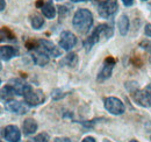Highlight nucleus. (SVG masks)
<instances>
[{"label":"nucleus","mask_w":151,"mask_h":142,"mask_svg":"<svg viewBox=\"0 0 151 142\" xmlns=\"http://www.w3.org/2000/svg\"><path fill=\"white\" fill-rule=\"evenodd\" d=\"M24 101L28 106H37L44 101V94L41 90H34L30 85L28 86L27 91L23 94Z\"/></svg>","instance_id":"nucleus-4"},{"label":"nucleus","mask_w":151,"mask_h":142,"mask_svg":"<svg viewBox=\"0 0 151 142\" xmlns=\"http://www.w3.org/2000/svg\"><path fill=\"white\" fill-rule=\"evenodd\" d=\"M144 34H145L147 36H149V37H151V25H150V23L145 25V28H144Z\"/></svg>","instance_id":"nucleus-23"},{"label":"nucleus","mask_w":151,"mask_h":142,"mask_svg":"<svg viewBox=\"0 0 151 142\" xmlns=\"http://www.w3.org/2000/svg\"><path fill=\"white\" fill-rule=\"evenodd\" d=\"M32 58H33L34 63L40 65V67H44L49 62V55H47L41 48L40 49L36 48L32 51Z\"/></svg>","instance_id":"nucleus-12"},{"label":"nucleus","mask_w":151,"mask_h":142,"mask_svg":"<svg viewBox=\"0 0 151 142\" xmlns=\"http://www.w3.org/2000/svg\"><path fill=\"white\" fill-rule=\"evenodd\" d=\"M129 142H138V141H136V140H132V141H129Z\"/></svg>","instance_id":"nucleus-30"},{"label":"nucleus","mask_w":151,"mask_h":142,"mask_svg":"<svg viewBox=\"0 0 151 142\" xmlns=\"http://www.w3.org/2000/svg\"><path fill=\"white\" fill-rule=\"evenodd\" d=\"M122 2H123L124 6L129 7V6H132V4H134V0H122Z\"/></svg>","instance_id":"nucleus-24"},{"label":"nucleus","mask_w":151,"mask_h":142,"mask_svg":"<svg viewBox=\"0 0 151 142\" xmlns=\"http://www.w3.org/2000/svg\"><path fill=\"white\" fill-rule=\"evenodd\" d=\"M37 124L34 119H26L23 121L22 128H23V133L24 135H32L37 130Z\"/></svg>","instance_id":"nucleus-15"},{"label":"nucleus","mask_w":151,"mask_h":142,"mask_svg":"<svg viewBox=\"0 0 151 142\" xmlns=\"http://www.w3.org/2000/svg\"><path fill=\"white\" fill-rule=\"evenodd\" d=\"M30 23H32L34 29H41L43 27V25H44V19L42 18L41 15H38V14H34L30 19Z\"/></svg>","instance_id":"nucleus-20"},{"label":"nucleus","mask_w":151,"mask_h":142,"mask_svg":"<svg viewBox=\"0 0 151 142\" xmlns=\"http://www.w3.org/2000/svg\"><path fill=\"white\" fill-rule=\"evenodd\" d=\"M145 91H147V93L149 94V97L151 98V84H149V85L145 88Z\"/></svg>","instance_id":"nucleus-26"},{"label":"nucleus","mask_w":151,"mask_h":142,"mask_svg":"<svg viewBox=\"0 0 151 142\" xmlns=\"http://www.w3.org/2000/svg\"><path fill=\"white\" fill-rule=\"evenodd\" d=\"M112 34H113V30H112V28H111L108 25H105V23L99 25L98 27L94 28V30L92 32V34L90 35V37L84 42V46H85L86 50L88 51V50L92 48L93 44L98 43V42L100 41V37H101V36H105V37L109 38V37L112 36Z\"/></svg>","instance_id":"nucleus-2"},{"label":"nucleus","mask_w":151,"mask_h":142,"mask_svg":"<svg viewBox=\"0 0 151 142\" xmlns=\"http://www.w3.org/2000/svg\"><path fill=\"white\" fill-rule=\"evenodd\" d=\"M119 9L117 0H104L98 6V13L101 18L108 19L114 15Z\"/></svg>","instance_id":"nucleus-3"},{"label":"nucleus","mask_w":151,"mask_h":142,"mask_svg":"<svg viewBox=\"0 0 151 142\" xmlns=\"http://www.w3.org/2000/svg\"><path fill=\"white\" fill-rule=\"evenodd\" d=\"M81 142H96L95 141V139L94 138H92V136H88V138H85L84 140Z\"/></svg>","instance_id":"nucleus-25"},{"label":"nucleus","mask_w":151,"mask_h":142,"mask_svg":"<svg viewBox=\"0 0 151 142\" xmlns=\"http://www.w3.org/2000/svg\"><path fill=\"white\" fill-rule=\"evenodd\" d=\"M105 108L114 115H121L126 109L124 104L115 97H108L105 99Z\"/></svg>","instance_id":"nucleus-5"},{"label":"nucleus","mask_w":151,"mask_h":142,"mask_svg":"<svg viewBox=\"0 0 151 142\" xmlns=\"http://www.w3.org/2000/svg\"><path fill=\"white\" fill-rule=\"evenodd\" d=\"M17 55H18V49H15L12 46H2L0 48V56L2 61H9Z\"/></svg>","instance_id":"nucleus-14"},{"label":"nucleus","mask_w":151,"mask_h":142,"mask_svg":"<svg viewBox=\"0 0 151 142\" xmlns=\"http://www.w3.org/2000/svg\"><path fill=\"white\" fill-rule=\"evenodd\" d=\"M114 64H115V59H114L113 57L106 58L102 69L98 73V78H96L98 82H105L106 79H108L111 77L112 71H113V68H114Z\"/></svg>","instance_id":"nucleus-7"},{"label":"nucleus","mask_w":151,"mask_h":142,"mask_svg":"<svg viewBox=\"0 0 151 142\" xmlns=\"http://www.w3.org/2000/svg\"><path fill=\"white\" fill-rule=\"evenodd\" d=\"M150 139H151V135H150Z\"/></svg>","instance_id":"nucleus-32"},{"label":"nucleus","mask_w":151,"mask_h":142,"mask_svg":"<svg viewBox=\"0 0 151 142\" xmlns=\"http://www.w3.org/2000/svg\"><path fill=\"white\" fill-rule=\"evenodd\" d=\"M72 25H73V28L78 33H80V34L87 33L91 29L92 25H93V15H92V13L86 8L78 9L75 13V15H73Z\"/></svg>","instance_id":"nucleus-1"},{"label":"nucleus","mask_w":151,"mask_h":142,"mask_svg":"<svg viewBox=\"0 0 151 142\" xmlns=\"http://www.w3.org/2000/svg\"><path fill=\"white\" fill-rule=\"evenodd\" d=\"M117 28H119V32H120L121 35H127V33L129 30V19L126 14H122L120 17L119 22H117Z\"/></svg>","instance_id":"nucleus-16"},{"label":"nucleus","mask_w":151,"mask_h":142,"mask_svg":"<svg viewBox=\"0 0 151 142\" xmlns=\"http://www.w3.org/2000/svg\"><path fill=\"white\" fill-rule=\"evenodd\" d=\"M77 63H78V57H77V55L73 53L66 55V56L64 57V59L60 62V64H65V65H68V67H70V68H75L76 65H77Z\"/></svg>","instance_id":"nucleus-19"},{"label":"nucleus","mask_w":151,"mask_h":142,"mask_svg":"<svg viewBox=\"0 0 151 142\" xmlns=\"http://www.w3.org/2000/svg\"><path fill=\"white\" fill-rule=\"evenodd\" d=\"M41 11H42V14L47 19H54L56 17V9H55V6L52 5V2H45L42 7H41Z\"/></svg>","instance_id":"nucleus-17"},{"label":"nucleus","mask_w":151,"mask_h":142,"mask_svg":"<svg viewBox=\"0 0 151 142\" xmlns=\"http://www.w3.org/2000/svg\"><path fill=\"white\" fill-rule=\"evenodd\" d=\"M8 84H9V85H12V86H13V89L15 90L17 96H23V94H24V92H26L27 89H28V86H29L28 84H26L23 80H21V79H19V78L11 79Z\"/></svg>","instance_id":"nucleus-13"},{"label":"nucleus","mask_w":151,"mask_h":142,"mask_svg":"<svg viewBox=\"0 0 151 142\" xmlns=\"http://www.w3.org/2000/svg\"><path fill=\"white\" fill-rule=\"evenodd\" d=\"M132 99H134V101H135L137 105H139V106H142V107L151 106V98L149 97V94L147 93L145 90H143V91L138 90V91L132 92Z\"/></svg>","instance_id":"nucleus-10"},{"label":"nucleus","mask_w":151,"mask_h":142,"mask_svg":"<svg viewBox=\"0 0 151 142\" xmlns=\"http://www.w3.org/2000/svg\"><path fill=\"white\" fill-rule=\"evenodd\" d=\"M1 30H4V32L6 33V36H7V38H8V40H14V37H15V36L13 35V33H12L8 28H2Z\"/></svg>","instance_id":"nucleus-22"},{"label":"nucleus","mask_w":151,"mask_h":142,"mask_svg":"<svg viewBox=\"0 0 151 142\" xmlns=\"http://www.w3.org/2000/svg\"><path fill=\"white\" fill-rule=\"evenodd\" d=\"M5 107H6L7 111H9V112H12V113H15V114H19V115L26 114V113L28 112V106H27L24 103L18 101V100H13V99L6 101Z\"/></svg>","instance_id":"nucleus-8"},{"label":"nucleus","mask_w":151,"mask_h":142,"mask_svg":"<svg viewBox=\"0 0 151 142\" xmlns=\"http://www.w3.org/2000/svg\"><path fill=\"white\" fill-rule=\"evenodd\" d=\"M4 138L8 142H20L21 133L17 126L9 125V126H6V128L4 129Z\"/></svg>","instance_id":"nucleus-11"},{"label":"nucleus","mask_w":151,"mask_h":142,"mask_svg":"<svg viewBox=\"0 0 151 142\" xmlns=\"http://www.w3.org/2000/svg\"><path fill=\"white\" fill-rule=\"evenodd\" d=\"M0 2H1V9H0V11H4V9H5V7H6L5 0H0Z\"/></svg>","instance_id":"nucleus-27"},{"label":"nucleus","mask_w":151,"mask_h":142,"mask_svg":"<svg viewBox=\"0 0 151 142\" xmlns=\"http://www.w3.org/2000/svg\"><path fill=\"white\" fill-rule=\"evenodd\" d=\"M77 43V37L75 34H72L71 32H63L60 34L59 38V47L65 50V51H70Z\"/></svg>","instance_id":"nucleus-6"},{"label":"nucleus","mask_w":151,"mask_h":142,"mask_svg":"<svg viewBox=\"0 0 151 142\" xmlns=\"http://www.w3.org/2000/svg\"><path fill=\"white\" fill-rule=\"evenodd\" d=\"M150 62H151V56H150Z\"/></svg>","instance_id":"nucleus-31"},{"label":"nucleus","mask_w":151,"mask_h":142,"mask_svg":"<svg viewBox=\"0 0 151 142\" xmlns=\"http://www.w3.org/2000/svg\"><path fill=\"white\" fill-rule=\"evenodd\" d=\"M28 142H49V135L47 133H41L35 138L30 139Z\"/></svg>","instance_id":"nucleus-21"},{"label":"nucleus","mask_w":151,"mask_h":142,"mask_svg":"<svg viewBox=\"0 0 151 142\" xmlns=\"http://www.w3.org/2000/svg\"><path fill=\"white\" fill-rule=\"evenodd\" d=\"M38 48H41L47 55L52 56V57H58L62 54L56 46L51 41H48V40H38Z\"/></svg>","instance_id":"nucleus-9"},{"label":"nucleus","mask_w":151,"mask_h":142,"mask_svg":"<svg viewBox=\"0 0 151 142\" xmlns=\"http://www.w3.org/2000/svg\"><path fill=\"white\" fill-rule=\"evenodd\" d=\"M17 94V92H15V90L13 89V86L12 85H6V86H4L2 89H1V99L4 100V101H8V100H12L13 99V97Z\"/></svg>","instance_id":"nucleus-18"},{"label":"nucleus","mask_w":151,"mask_h":142,"mask_svg":"<svg viewBox=\"0 0 151 142\" xmlns=\"http://www.w3.org/2000/svg\"><path fill=\"white\" fill-rule=\"evenodd\" d=\"M72 2H79V1H87V0H71Z\"/></svg>","instance_id":"nucleus-29"},{"label":"nucleus","mask_w":151,"mask_h":142,"mask_svg":"<svg viewBox=\"0 0 151 142\" xmlns=\"http://www.w3.org/2000/svg\"><path fill=\"white\" fill-rule=\"evenodd\" d=\"M36 6H37V7H40V6L42 7V6H43V2H42V1H38L37 4H36Z\"/></svg>","instance_id":"nucleus-28"}]
</instances>
